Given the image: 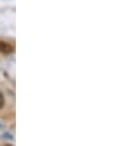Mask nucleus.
<instances>
[{
    "label": "nucleus",
    "mask_w": 137,
    "mask_h": 146,
    "mask_svg": "<svg viewBox=\"0 0 137 146\" xmlns=\"http://www.w3.org/2000/svg\"><path fill=\"white\" fill-rule=\"evenodd\" d=\"M4 103H5V98H4V95L0 92V109L4 107Z\"/></svg>",
    "instance_id": "obj_2"
},
{
    "label": "nucleus",
    "mask_w": 137,
    "mask_h": 146,
    "mask_svg": "<svg viewBox=\"0 0 137 146\" xmlns=\"http://www.w3.org/2000/svg\"><path fill=\"white\" fill-rule=\"evenodd\" d=\"M0 52H1V53H6V54L11 53V52H13V47L5 42H0Z\"/></svg>",
    "instance_id": "obj_1"
},
{
    "label": "nucleus",
    "mask_w": 137,
    "mask_h": 146,
    "mask_svg": "<svg viewBox=\"0 0 137 146\" xmlns=\"http://www.w3.org/2000/svg\"><path fill=\"white\" fill-rule=\"evenodd\" d=\"M6 146H13V145H6Z\"/></svg>",
    "instance_id": "obj_3"
}]
</instances>
